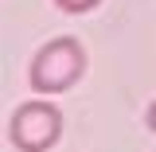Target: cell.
<instances>
[{
  "label": "cell",
  "instance_id": "cell-1",
  "mask_svg": "<svg viewBox=\"0 0 156 152\" xmlns=\"http://www.w3.org/2000/svg\"><path fill=\"white\" fill-rule=\"evenodd\" d=\"M82 74H86V47H82L74 35L47 39L35 51L31 66H27V82H31V90L43 94V97L66 94Z\"/></svg>",
  "mask_w": 156,
  "mask_h": 152
},
{
  "label": "cell",
  "instance_id": "cell-2",
  "mask_svg": "<svg viewBox=\"0 0 156 152\" xmlns=\"http://www.w3.org/2000/svg\"><path fill=\"white\" fill-rule=\"evenodd\" d=\"M62 136V113L51 101H23L8 121V140L16 152H51Z\"/></svg>",
  "mask_w": 156,
  "mask_h": 152
},
{
  "label": "cell",
  "instance_id": "cell-3",
  "mask_svg": "<svg viewBox=\"0 0 156 152\" xmlns=\"http://www.w3.org/2000/svg\"><path fill=\"white\" fill-rule=\"evenodd\" d=\"M101 0H55V8H62V12H70V16H82V12H94Z\"/></svg>",
  "mask_w": 156,
  "mask_h": 152
},
{
  "label": "cell",
  "instance_id": "cell-4",
  "mask_svg": "<svg viewBox=\"0 0 156 152\" xmlns=\"http://www.w3.org/2000/svg\"><path fill=\"white\" fill-rule=\"evenodd\" d=\"M144 121H148V129H152V133H156V101H152V105H148V113H144Z\"/></svg>",
  "mask_w": 156,
  "mask_h": 152
}]
</instances>
